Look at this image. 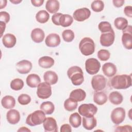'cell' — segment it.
Listing matches in <instances>:
<instances>
[{
    "instance_id": "1",
    "label": "cell",
    "mask_w": 132,
    "mask_h": 132,
    "mask_svg": "<svg viewBox=\"0 0 132 132\" xmlns=\"http://www.w3.org/2000/svg\"><path fill=\"white\" fill-rule=\"evenodd\" d=\"M110 84L114 89H127L131 86V75L126 74L116 75L111 78L110 80Z\"/></svg>"
},
{
    "instance_id": "2",
    "label": "cell",
    "mask_w": 132,
    "mask_h": 132,
    "mask_svg": "<svg viewBox=\"0 0 132 132\" xmlns=\"http://www.w3.org/2000/svg\"><path fill=\"white\" fill-rule=\"evenodd\" d=\"M67 75L74 86H79L84 81L82 70L78 66H73L70 68L67 71Z\"/></svg>"
},
{
    "instance_id": "3",
    "label": "cell",
    "mask_w": 132,
    "mask_h": 132,
    "mask_svg": "<svg viewBox=\"0 0 132 132\" xmlns=\"http://www.w3.org/2000/svg\"><path fill=\"white\" fill-rule=\"evenodd\" d=\"M45 118V114L42 110H36L27 116L26 124L30 126L39 125L43 123Z\"/></svg>"
},
{
    "instance_id": "4",
    "label": "cell",
    "mask_w": 132,
    "mask_h": 132,
    "mask_svg": "<svg viewBox=\"0 0 132 132\" xmlns=\"http://www.w3.org/2000/svg\"><path fill=\"white\" fill-rule=\"evenodd\" d=\"M79 48L82 55L89 56L93 54L95 51V43L90 38L85 37L80 41Z\"/></svg>"
},
{
    "instance_id": "5",
    "label": "cell",
    "mask_w": 132,
    "mask_h": 132,
    "mask_svg": "<svg viewBox=\"0 0 132 132\" xmlns=\"http://www.w3.org/2000/svg\"><path fill=\"white\" fill-rule=\"evenodd\" d=\"M78 111L83 117H91L96 113L97 108L93 104H83L79 106Z\"/></svg>"
},
{
    "instance_id": "6",
    "label": "cell",
    "mask_w": 132,
    "mask_h": 132,
    "mask_svg": "<svg viewBox=\"0 0 132 132\" xmlns=\"http://www.w3.org/2000/svg\"><path fill=\"white\" fill-rule=\"evenodd\" d=\"M101 68V63L98 60L94 58L88 59L85 62V69L90 75H94L98 73Z\"/></svg>"
},
{
    "instance_id": "7",
    "label": "cell",
    "mask_w": 132,
    "mask_h": 132,
    "mask_svg": "<svg viewBox=\"0 0 132 132\" xmlns=\"http://www.w3.org/2000/svg\"><path fill=\"white\" fill-rule=\"evenodd\" d=\"M37 94L41 99L49 98L52 95V88L51 85L46 82H41L37 87Z\"/></svg>"
},
{
    "instance_id": "8",
    "label": "cell",
    "mask_w": 132,
    "mask_h": 132,
    "mask_svg": "<svg viewBox=\"0 0 132 132\" xmlns=\"http://www.w3.org/2000/svg\"><path fill=\"white\" fill-rule=\"evenodd\" d=\"M125 118V110L123 108L117 107L111 113L110 118L112 122L116 125L122 123Z\"/></svg>"
},
{
    "instance_id": "9",
    "label": "cell",
    "mask_w": 132,
    "mask_h": 132,
    "mask_svg": "<svg viewBox=\"0 0 132 132\" xmlns=\"http://www.w3.org/2000/svg\"><path fill=\"white\" fill-rule=\"evenodd\" d=\"M131 26L128 25L123 30L122 42L124 47L127 50L132 48V31Z\"/></svg>"
},
{
    "instance_id": "10",
    "label": "cell",
    "mask_w": 132,
    "mask_h": 132,
    "mask_svg": "<svg viewBox=\"0 0 132 132\" xmlns=\"http://www.w3.org/2000/svg\"><path fill=\"white\" fill-rule=\"evenodd\" d=\"M106 85V78L102 75H96L92 78L91 85L93 90L96 92L103 90Z\"/></svg>"
},
{
    "instance_id": "11",
    "label": "cell",
    "mask_w": 132,
    "mask_h": 132,
    "mask_svg": "<svg viewBox=\"0 0 132 132\" xmlns=\"http://www.w3.org/2000/svg\"><path fill=\"white\" fill-rule=\"evenodd\" d=\"M115 34L113 29L107 32L102 33L100 36V41L101 44L105 47L111 46L114 42Z\"/></svg>"
},
{
    "instance_id": "12",
    "label": "cell",
    "mask_w": 132,
    "mask_h": 132,
    "mask_svg": "<svg viewBox=\"0 0 132 132\" xmlns=\"http://www.w3.org/2000/svg\"><path fill=\"white\" fill-rule=\"evenodd\" d=\"M91 15L90 10L86 7L81 8L76 10L73 14V17L78 22H82L89 18Z\"/></svg>"
},
{
    "instance_id": "13",
    "label": "cell",
    "mask_w": 132,
    "mask_h": 132,
    "mask_svg": "<svg viewBox=\"0 0 132 132\" xmlns=\"http://www.w3.org/2000/svg\"><path fill=\"white\" fill-rule=\"evenodd\" d=\"M43 126L45 131L57 132L58 126L56 120L52 117L46 118L43 122Z\"/></svg>"
},
{
    "instance_id": "14",
    "label": "cell",
    "mask_w": 132,
    "mask_h": 132,
    "mask_svg": "<svg viewBox=\"0 0 132 132\" xmlns=\"http://www.w3.org/2000/svg\"><path fill=\"white\" fill-rule=\"evenodd\" d=\"M31 62L27 60H22L18 62L16 64L17 71L22 74L28 73L32 69Z\"/></svg>"
},
{
    "instance_id": "15",
    "label": "cell",
    "mask_w": 132,
    "mask_h": 132,
    "mask_svg": "<svg viewBox=\"0 0 132 132\" xmlns=\"http://www.w3.org/2000/svg\"><path fill=\"white\" fill-rule=\"evenodd\" d=\"M60 36L57 34H51L45 38V43L46 46L51 47L58 46L60 43Z\"/></svg>"
},
{
    "instance_id": "16",
    "label": "cell",
    "mask_w": 132,
    "mask_h": 132,
    "mask_svg": "<svg viewBox=\"0 0 132 132\" xmlns=\"http://www.w3.org/2000/svg\"><path fill=\"white\" fill-rule=\"evenodd\" d=\"M7 120L11 124H17L20 120V112L15 109H10L6 114Z\"/></svg>"
},
{
    "instance_id": "17",
    "label": "cell",
    "mask_w": 132,
    "mask_h": 132,
    "mask_svg": "<svg viewBox=\"0 0 132 132\" xmlns=\"http://www.w3.org/2000/svg\"><path fill=\"white\" fill-rule=\"evenodd\" d=\"M102 69L104 74L109 77L114 76L117 70L116 66L111 62H107L104 64Z\"/></svg>"
},
{
    "instance_id": "18",
    "label": "cell",
    "mask_w": 132,
    "mask_h": 132,
    "mask_svg": "<svg viewBox=\"0 0 132 132\" xmlns=\"http://www.w3.org/2000/svg\"><path fill=\"white\" fill-rule=\"evenodd\" d=\"M45 37L44 31L40 28H36L34 29L31 32V38L35 43H40L42 42Z\"/></svg>"
},
{
    "instance_id": "19",
    "label": "cell",
    "mask_w": 132,
    "mask_h": 132,
    "mask_svg": "<svg viewBox=\"0 0 132 132\" xmlns=\"http://www.w3.org/2000/svg\"><path fill=\"white\" fill-rule=\"evenodd\" d=\"M16 42V37L11 34H6L2 38L3 44L7 48L13 47L15 45Z\"/></svg>"
},
{
    "instance_id": "20",
    "label": "cell",
    "mask_w": 132,
    "mask_h": 132,
    "mask_svg": "<svg viewBox=\"0 0 132 132\" xmlns=\"http://www.w3.org/2000/svg\"><path fill=\"white\" fill-rule=\"evenodd\" d=\"M43 79L45 82H47L50 85H53L57 82L58 76L55 72L52 71H47L44 73Z\"/></svg>"
},
{
    "instance_id": "21",
    "label": "cell",
    "mask_w": 132,
    "mask_h": 132,
    "mask_svg": "<svg viewBox=\"0 0 132 132\" xmlns=\"http://www.w3.org/2000/svg\"><path fill=\"white\" fill-rule=\"evenodd\" d=\"M28 86L30 88H36L41 83V79L39 76L36 74H29L26 79Z\"/></svg>"
},
{
    "instance_id": "22",
    "label": "cell",
    "mask_w": 132,
    "mask_h": 132,
    "mask_svg": "<svg viewBox=\"0 0 132 132\" xmlns=\"http://www.w3.org/2000/svg\"><path fill=\"white\" fill-rule=\"evenodd\" d=\"M86 97V92L81 89H77L72 91L69 96V97L73 99L77 102L84 101Z\"/></svg>"
},
{
    "instance_id": "23",
    "label": "cell",
    "mask_w": 132,
    "mask_h": 132,
    "mask_svg": "<svg viewBox=\"0 0 132 132\" xmlns=\"http://www.w3.org/2000/svg\"><path fill=\"white\" fill-rule=\"evenodd\" d=\"M97 121L96 118L93 116L91 117L82 118V126L87 130H92L96 126Z\"/></svg>"
},
{
    "instance_id": "24",
    "label": "cell",
    "mask_w": 132,
    "mask_h": 132,
    "mask_svg": "<svg viewBox=\"0 0 132 132\" xmlns=\"http://www.w3.org/2000/svg\"><path fill=\"white\" fill-rule=\"evenodd\" d=\"M54 60L50 56H43L39 58L38 64L41 68L47 69L51 68L54 64Z\"/></svg>"
},
{
    "instance_id": "25",
    "label": "cell",
    "mask_w": 132,
    "mask_h": 132,
    "mask_svg": "<svg viewBox=\"0 0 132 132\" xmlns=\"http://www.w3.org/2000/svg\"><path fill=\"white\" fill-rule=\"evenodd\" d=\"M60 7L59 1L57 0H48L45 4V8L51 13H56Z\"/></svg>"
},
{
    "instance_id": "26",
    "label": "cell",
    "mask_w": 132,
    "mask_h": 132,
    "mask_svg": "<svg viewBox=\"0 0 132 132\" xmlns=\"http://www.w3.org/2000/svg\"><path fill=\"white\" fill-rule=\"evenodd\" d=\"M2 106L6 109H12L15 105V98L10 95H6L3 97L1 100Z\"/></svg>"
},
{
    "instance_id": "27",
    "label": "cell",
    "mask_w": 132,
    "mask_h": 132,
    "mask_svg": "<svg viewBox=\"0 0 132 132\" xmlns=\"http://www.w3.org/2000/svg\"><path fill=\"white\" fill-rule=\"evenodd\" d=\"M107 95L103 92H96L93 95V101L98 105H104L107 101Z\"/></svg>"
},
{
    "instance_id": "28",
    "label": "cell",
    "mask_w": 132,
    "mask_h": 132,
    "mask_svg": "<svg viewBox=\"0 0 132 132\" xmlns=\"http://www.w3.org/2000/svg\"><path fill=\"white\" fill-rule=\"evenodd\" d=\"M109 100L112 104L119 105L123 102V97L120 92L118 91H113L109 94Z\"/></svg>"
},
{
    "instance_id": "29",
    "label": "cell",
    "mask_w": 132,
    "mask_h": 132,
    "mask_svg": "<svg viewBox=\"0 0 132 132\" xmlns=\"http://www.w3.org/2000/svg\"><path fill=\"white\" fill-rule=\"evenodd\" d=\"M69 123L74 128L79 127L81 123V118L78 112H74L69 117Z\"/></svg>"
},
{
    "instance_id": "30",
    "label": "cell",
    "mask_w": 132,
    "mask_h": 132,
    "mask_svg": "<svg viewBox=\"0 0 132 132\" xmlns=\"http://www.w3.org/2000/svg\"><path fill=\"white\" fill-rule=\"evenodd\" d=\"M40 109L42 110L45 114H51L55 110L54 104L50 101L43 102L40 105Z\"/></svg>"
},
{
    "instance_id": "31",
    "label": "cell",
    "mask_w": 132,
    "mask_h": 132,
    "mask_svg": "<svg viewBox=\"0 0 132 132\" xmlns=\"http://www.w3.org/2000/svg\"><path fill=\"white\" fill-rule=\"evenodd\" d=\"M50 18V15L48 13L44 10H42L39 11L36 15V20L40 23H45L47 22Z\"/></svg>"
},
{
    "instance_id": "32",
    "label": "cell",
    "mask_w": 132,
    "mask_h": 132,
    "mask_svg": "<svg viewBox=\"0 0 132 132\" xmlns=\"http://www.w3.org/2000/svg\"><path fill=\"white\" fill-rule=\"evenodd\" d=\"M73 22V17L68 14H64L61 15L59 19V24L62 27H66L70 26Z\"/></svg>"
},
{
    "instance_id": "33",
    "label": "cell",
    "mask_w": 132,
    "mask_h": 132,
    "mask_svg": "<svg viewBox=\"0 0 132 132\" xmlns=\"http://www.w3.org/2000/svg\"><path fill=\"white\" fill-rule=\"evenodd\" d=\"M77 102L69 97L64 102V108L68 111H72L75 110L77 107Z\"/></svg>"
},
{
    "instance_id": "34",
    "label": "cell",
    "mask_w": 132,
    "mask_h": 132,
    "mask_svg": "<svg viewBox=\"0 0 132 132\" xmlns=\"http://www.w3.org/2000/svg\"><path fill=\"white\" fill-rule=\"evenodd\" d=\"M114 25L117 29L123 30L128 26V21L124 18L118 17L114 20Z\"/></svg>"
},
{
    "instance_id": "35",
    "label": "cell",
    "mask_w": 132,
    "mask_h": 132,
    "mask_svg": "<svg viewBox=\"0 0 132 132\" xmlns=\"http://www.w3.org/2000/svg\"><path fill=\"white\" fill-rule=\"evenodd\" d=\"M24 87V82L20 78H15L10 82V88L15 91L21 90Z\"/></svg>"
},
{
    "instance_id": "36",
    "label": "cell",
    "mask_w": 132,
    "mask_h": 132,
    "mask_svg": "<svg viewBox=\"0 0 132 132\" xmlns=\"http://www.w3.org/2000/svg\"><path fill=\"white\" fill-rule=\"evenodd\" d=\"M91 9L94 12H99L102 11L104 8V4L102 1L96 0L94 1L91 3Z\"/></svg>"
},
{
    "instance_id": "37",
    "label": "cell",
    "mask_w": 132,
    "mask_h": 132,
    "mask_svg": "<svg viewBox=\"0 0 132 132\" xmlns=\"http://www.w3.org/2000/svg\"><path fill=\"white\" fill-rule=\"evenodd\" d=\"M62 37L64 41L67 42H71L74 39L75 35L72 30L65 29L62 33Z\"/></svg>"
},
{
    "instance_id": "38",
    "label": "cell",
    "mask_w": 132,
    "mask_h": 132,
    "mask_svg": "<svg viewBox=\"0 0 132 132\" xmlns=\"http://www.w3.org/2000/svg\"><path fill=\"white\" fill-rule=\"evenodd\" d=\"M98 28L102 33L108 32L112 29L110 23L106 21L100 22L98 25Z\"/></svg>"
},
{
    "instance_id": "39",
    "label": "cell",
    "mask_w": 132,
    "mask_h": 132,
    "mask_svg": "<svg viewBox=\"0 0 132 132\" xmlns=\"http://www.w3.org/2000/svg\"><path fill=\"white\" fill-rule=\"evenodd\" d=\"M110 56V52L105 49L100 50L97 52V57L101 61H107L108 60Z\"/></svg>"
},
{
    "instance_id": "40",
    "label": "cell",
    "mask_w": 132,
    "mask_h": 132,
    "mask_svg": "<svg viewBox=\"0 0 132 132\" xmlns=\"http://www.w3.org/2000/svg\"><path fill=\"white\" fill-rule=\"evenodd\" d=\"M18 101L21 105H26L31 102V97L27 94H21L19 96Z\"/></svg>"
},
{
    "instance_id": "41",
    "label": "cell",
    "mask_w": 132,
    "mask_h": 132,
    "mask_svg": "<svg viewBox=\"0 0 132 132\" xmlns=\"http://www.w3.org/2000/svg\"><path fill=\"white\" fill-rule=\"evenodd\" d=\"M10 15L6 11L0 12V22H3L7 24L9 22Z\"/></svg>"
},
{
    "instance_id": "42",
    "label": "cell",
    "mask_w": 132,
    "mask_h": 132,
    "mask_svg": "<svg viewBox=\"0 0 132 132\" xmlns=\"http://www.w3.org/2000/svg\"><path fill=\"white\" fill-rule=\"evenodd\" d=\"M63 14L61 13H56L54 14L52 16V22L56 25L60 26L59 24V19L60 18Z\"/></svg>"
},
{
    "instance_id": "43",
    "label": "cell",
    "mask_w": 132,
    "mask_h": 132,
    "mask_svg": "<svg viewBox=\"0 0 132 132\" xmlns=\"http://www.w3.org/2000/svg\"><path fill=\"white\" fill-rule=\"evenodd\" d=\"M116 131H131V126L130 125H124L116 127L115 129Z\"/></svg>"
},
{
    "instance_id": "44",
    "label": "cell",
    "mask_w": 132,
    "mask_h": 132,
    "mask_svg": "<svg viewBox=\"0 0 132 132\" xmlns=\"http://www.w3.org/2000/svg\"><path fill=\"white\" fill-rule=\"evenodd\" d=\"M124 12L125 14L129 17H132V7L131 6H127L124 8Z\"/></svg>"
},
{
    "instance_id": "45",
    "label": "cell",
    "mask_w": 132,
    "mask_h": 132,
    "mask_svg": "<svg viewBox=\"0 0 132 132\" xmlns=\"http://www.w3.org/2000/svg\"><path fill=\"white\" fill-rule=\"evenodd\" d=\"M60 131V132H71L72 128L69 124H64L61 126Z\"/></svg>"
},
{
    "instance_id": "46",
    "label": "cell",
    "mask_w": 132,
    "mask_h": 132,
    "mask_svg": "<svg viewBox=\"0 0 132 132\" xmlns=\"http://www.w3.org/2000/svg\"><path fill=\"white\" fill-rule=\"evenodd\" d=\"M112 3L116 7L119 8L122 7L124 3V0H113Z\"/></svg>"
},
{
    "instance_id": "47",
    "label": "cell",
    "mask_w": 132,
    "mask_h": 132,
    "mask_svg": "<svg viewBox=\"0 0 132 132\" xmlns=\"http://www.w3.org/2000/svg\"><path fill=\"white\" fill-rule=\"evenodd\" d=\"M31 3L32 5L35 7H40L42 6L44 3L43 0H31Z\"/></svg>"
},
{
    "instance_id": "48",
    "label": "cell",
    "mask_w": 132,
    "mask_h": 132,
    "mask_svg": "<svg viewBox=\"0 0 132 132\" xmlns=\"http://www.w3.org/2000/svg\"><path fill=\"white\" fill-rule=\"evenodd\" d=\"M0 25H1V37H2L3 32L5 31V28H6V24L3 22H0Z\"/></svg>"
},
{
    "instance_id": "49",
    "label": "cell",
    "mask_w": 132,
    "mask_h": 132,
    "mask_svg": "<svg viewBox=\"0 0 132 132\" xmlns=\"http://www.w3.org/2000/svg\"><path fill=\"white\" fill-rule=\"evenodd\" d=\"M7 1L6 0H1L0 1V9H2L5 8L7 5Z\"/></svg>"
},
{
    "instance_id": "50",
    "label": "cell",
    "mask_w": 132,
    "mask_h": 132,
    "mask_svg": "<svg viewBox=\"0 0 132 132\" xmlns=\"http://www.w3.org/2000/svg\"><path fill=\"white\" fill-rule=\"evenodd\" d=\"M18 131H31V130L26 127H21L18 130Z\"/></svg>"
},
{
    "instance_id": "51",
    "label": "cell",
    "mask_w": 132,
    "mask_h": 132,
    "mask_svg": "<svg viewBox=\"0 0 132 132\" xmlns=\"http://www.w3.org/2000/svg\"><path fill=\"white\" fill-rule=\"evenodd\" d=\"M10 2L11 3L14 4H19L20 3H21V2H22V1H21H21H20V0H19V1H16V0L11 1V0H10Z\"/></svg>"
}]
</instances>
